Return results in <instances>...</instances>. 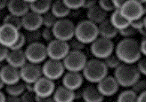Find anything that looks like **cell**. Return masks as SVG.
I'll list each match as a JSON object with an SVG mask.
<instances>
[{
  "label": "cell",
  "instance_id": "obj_1",
  "mask_svg": "<svg viewBox=\"0 0 146 102\" xmlns=\"http://www.w3.org/2000/svg\"><path fill=\"white\" fill-rule=\"evenodd\" d=\"M114 53L122 64L135 65L142 59L139 43L134 38H122L115 46Z\"/></svg>",
  "mask_w": 146,
  "mask_h": 102
},
{
  "label": "cell",
  "instance_id": "obj_2",
  "mask_svg": "<svg viewBox=\"0 0 146 102\" xmlns=\"http://www.w3.org/2000/svg\"><path fill=\"white\" fill-rule=\"evenodd\" d=\"M108 68L104 61L98 59L88 60L82 71L85 80L91 84H98L108 76Z\"/></svg>",
  "mask_w": 146,
  "mask_h": 102
},
{
  "label": "cell",
  "instance_id": "obj_3",
  "mask_svg": "<svg viewBox=\"0 0 146 102\" xmlns=\"http://www.w3.org/2000/svg\"><path fill=\"white\" fill-rule=\"evenodd\" d=\"M113 76L120 87L130 89L141 78L140 73L135 65L127 64H121L118 68L115 69Z\"/></svg>",
  "mask_w": 146,
  "mask_h": 102
},
{
  "label": "cell",
  "instance_id": "obj_4",
  "mask_svg": "<svg viewBox=\"0 0 146 102\" xmlns=\"http://www.w3.org/2000/svg\"><path fill=\"white\" fill-rule=\"evenodd\" d=\"M99 38L98 26L88 20H83L76 25L75 38L84 45H91Z\"/></svg>",
  "mask_w": 146,
  "mask_h": 102
},
{
  "label": "cell",
  "instance_id": "obj_5",
  "mask_svg": "<svg viewBox=\"0 0 146 102\" xmlns=\"http://www.w3.org/2000/svg\"><path fill=\"white\" fill-rule=\"evenodd\" d=\"M52 30L55 39L68 43L75 38L76 25L69 19L58 20Z\"/></svg>",
  "mask_w": 146,
  "mask_h": 102
},
{
  "label": "cell",
  "instance_id": "obj_6",
  "mask_svg": "<svg viewBox=\"0 0 146 102\" xmlns=\"http://www.w3.org/2000/svg\"><path fill=\"white\" fill-rule=\"evenodd\" d=\"M90 45V52L94 59L101 61L105 60L107 57L113 54L115 52V45L112 40L105 39L100 36Z\"/></svg>",
  "mask_w": 146,
  "mask_h": 102
},
{
  "label": "cell",
  "instance_id": "obj_7",
  "mask_svg": "<svg viewBox=\"0 0 146 102\" xmlns=\"http://www.w3.org/2000/svg\"><path fill=\"white\" fill-rule=\"evenodd\" d=\"M24 52L27 61L30 63L41 65L48 59L46 45H45L41 42L28 45Z\"/></svg>",
  "mask_w": 146,
  "mask_h": 102
},
{
  "label": "cell",
  "instance_id": "obj_8",
  "mask_svg": "<svg viewBox=\"0 0 146 102\" xmlns=\"http://www.w3.org/2000/svg\"><path fill=\"white\" fill-rule=\"evenodd\" d=\"M87 58L83 52L70 51L62 61L65 70L68 72L81 73L87 62Z\"/></svg>",
  "mask_w": 146,
  "mask_h": 102
},
{
  "label": "cell",
  "instance_id": "obj_9",
  "mask_svg": "<svg viewBox=\"0 0 146 102\" xmlns=\"http://www.w3.org/2000/svg\"><path fill=\"white\" fill-rule=\"evenodd\" d=\"M120 13L129 22L140 20L145 16L143 5L140 0H126Z\"/></svg>",
  "mask_w": 146,
  "mask_h": 102
},
{
  "label": "cell",
  "instance_id": "obj_10",
  "mask_svg": "<svg viewBox=\"0 0 146 102\" xmlns=\"http://www.w3.org/2000/svg\"><path fill=\"white\" fill-rule=\"evenodd\" d=\"M65 68L63 66L62 61H54L47 59L45 62L42 64V73L43 76L46 77L52 81H56L65 74Z\"/></svg>",
  "mask_w": 146,
  "mask_h": 102
},
{
  "label": "cell",
  "instance_id": "obj_11",
  "mask_svg": "<svg viewBox=\"0 0 146 102\" xmlns=\"http://www.w3.org/2000/svg\"><path fill=\"white\" fill-rule=\"evenodd\" d=\"M48 59L62 61L70 52L69 43L58 39H54L46 45Z\"/></svg>",
  "mask_w": 146,
  "mask_h": 102
},
{
  "label": "cell",
  "instance_id": "obj_12",
  "mask_svg": "<svg viewBox=\"0 0 146 102\" xmlns=\"http://www.w3.org/2000/svg\"><path fill=\"white\" fill-rule=\"evenodd\" d=\"M21 80L25 84H35L43 76L42 66L28 62L20 69Z\"/></svg>",
  "mask_w": 146,
  "mask_h": 102
},
{
  "label": "cell",
  "instance_id": "obj_13",
  "mask_svg": "<svg viewBox=\"0 0 146 102\" xmlns=\"http://www.w3.org/2000/svg\"><path fill=\"white\" fill-rule=\"evenodd\" d=\"M20 33L17 28L2 23L0 26V45L10 49L18 40Z\"/></svg>",
  "mask_w": 146,
  "mask_h": 102
},
{
  "label": "cell",
  "instance_id": "obj_14",
  "mask_svg": "<svg viewBox=\"0 0 146 102\" xmlns=\"http://www.w3.org/2000/svg\"><path fill=\"white\" fill-rule=\"evenodd\" d=\"M55 89L54 82L44 76L34 84V93L36 97H51L54 95Z\"/></svg>",
  "mask_w": 146,
  "mask_h": 102
},
{
  "label": "cell",
  "instance_id": "obj_15",
  "mask_svg": "<svg viewBox=\"0 0 146 102\" xmlns=\"http://www.w3.org/2000/svg\"><path fill=\"white\" fill-rule=\"evenodd\" d=\"M84 77L81 73L78 72H65L62 78V85L67 89L75 91L79 90L83 85Z\"/></svg>",
  "mask_w": 146,
  "mask_h": 102
},
{
  "label": "cell",
  "instance_id": "obj_16",
  "mask_svg": "<svg viewBox=\"0 0 146 102\" xmlns=\"http://www.w3.org/2000/svg\"><path fill=\"white\" fill-rule=\"evenodd\" d=\"M99 91L104 97H111L119 91V85L113 76H107L96 85Z\"/></svg>",
  "mask_w": 146,
  "mask_h": 102
},
{
  "label": "cell",
  "instance_id": "obj_17",
  "mask_svg": "<svg viewBox=\"0 0 146 102\" xmlns=\"http://www.w3.org/2000/svg\"><path fill=\"white\" fill-rule=\"evenodd\" d=\"M21 21H23V28L24 31L40 30L43 27L42 16L31 11L21 18Z\"/></svg>",
  "mask_w": 146,
  "mask_h": 102
},
{
  "label": "cell",
  "instance_id": "obj_18",
  "mask_svg": "<svg viewBox=\"0 0 146 102\" xmlns=\"http://www.w3.org/2000/svg\"><path fill=\"white\" fill-rule=\"evenodd\" d=\"M0 77L5 86L16 84L21 80L20 69L15 68L10 65L6 64L0 68Z\"/></svg>",
  "mask_w": 146,
  "mask_h": 102
},
{
  "label": "cell",
  "instance_id": "obj_19",
  "mask_svg": "<svg viewBox=\"0 0 146 102\" xmlns=\"http://www.w3.org/2000/svg\"><path fill=\"white\" fill-rule=\"evenodd\" d=\"M8 13L23 18L31 11L30 4L27 0H9L7 5Z\"/></svg>",
  "mask_w": 146,
  "mask_h": 102
},
{
  "label": "cell",
  "instance_id": "obj_20",
  "mask_svg": "<svg viewBox=\"0 0 146 102\" xmlns=\"http://www.w3.org/2000/svg\"><path fill=\"white\" fill-rule=\"evenodd\" d=\"M5 61L6 64H8L10 66L18 69H21L25 64L28 63L24 50H19V51L10 50Z\"/></svg>",
  "mask_w": 146,
  "mask_h": 102
},
{
  "label": "cell",
  "instance_id": "obj_21",
  "mask_svg": "<svg viewBox=\"0 0 146 102\" xmlns=\"http://www.w3.org/2000/svg\"><path fill=\"white\" fill-rule=\"evenodd\" d=\"M54 102H74L77 95L75 91H72L63 85L56 87L53 95Z\"/></svg>",
  "mask_w": 146,
  "mask_h": 102
},
{
  "label": "cell",
  "instance_id": "obj_22",
  "mask_svg": "<svg viewBox=\"0 0 146 102\" xmlns=\"http://www.w3.org/2000/svg\"><path fill=\"white\" fill-rule=\"evenodd\" d=\"M81 97L85 102H104L105 98L97 87L94 85L85 87L81 92Z\"/></svg>",
  "mask_w": 146,
  "mask_h": 102
},
{
  "label": "cell",
  "instance_id": "obj_23",
  "mask_svg": "<svg viewBox=\"0 0 146 102\" xmlns=\"http://www.w3.org/2000/svg\"><path fill=\"white\" fill-rule=\"evenodd\" d=\"M107 14L108 13L102 9L97 4L96 5L92 7L91 9L86 11V18H87L86 20H88L94 24L98 26L101 23H103L104 21H105L106 20H108Z\"/></svg>",
  "mask_w": 146,
  "mask_h": 102
},
{
  "label": "cell",
  "instance_id": "obj_24",
  "mask_svg": "<svg viewBox=\"0 0 146 102\" xmlns=\"http://www.w3.org/2000/svg\"><path fill=\"white\" fill-rule=\"evenodd\" d=\"M98 32L100 38L109 40H112L119 35V31L113 27L109 19L104 21L103 23H101L100 25H98Z\"/></svg>",
  "mask_w": 146,
  "mask_h": 102
},
{
  "label": "cell",
  "instance_id": "obj_25",
  "mask_svg": "<svg viewBox=\"0 0 146 102\" xmlns=\"http://www.w3.org/2000/svg\"><path fill=\"white\" fill-rule=\"evenodd\" d=\"M31 11L43 16L51 10L53 1L51 0H36V1H29Z\"/></svg>",
  "mask_w": 146,
  "mask_h": 102
},
{
  "label": "cell",
  "instance_id": "obj_26",
  "mask_svg": "<svg viewBox=\"0 0 146 102\" xmlns=\"http://www.w3.org/2000/svg\"><path fill=\"white\" fill-rule=\"evenodd\" d=\"M50 12L58 20H62V19H67L71 11L64 4L63 0H56V1L53 2Z\"/></svg>",
  "mask_w": 146,
  "mask_h": 102
},
{
  "label": "cell",
  "instance_id": "obj_27",
  "mask_svg": "<svg viewBox=\"0 0 146 102\" xmlns=\"http://www.w3.org/2000/svg\"><path fill=\"white\" fill-rule=\"evenodd\" d=\"M109 20L111 21V23L113 25V27L118 31L123 30V28H125L130 25V22L124 18V16L121 14L120 11L112 12L111 16H110V18H109Z\"/></svg>",
  "mask_w": 146,
  "mask_h": 102
},
{
  "label": "cell",
  "instance_id": "obj_28",
  "mask_svg": "<svg viewBox=\"0 0 146 102\" xmlns=\"http://www.w3.org/2000/svg\"><path fill=\"white\" fill-rule=\"evenodd\" d=\"M5 89L7 95L14 97H21L26 91L25 84L23 81H20L11 85H7L5 87Z\"/></svg>",
  "mask_w": 146,
  "mask_h": 102
},
{
  "label": "cell",
  "instance_id": "obj_29",
  "mask_svg": "<svg viewBox=\"0 0 146 102\" xmlns=\"http://www.w3.org/2000/svg\"><path fill=\"white\" fill-rule=\"evenodd\" d=\"M137 94L131 89H127L119 93L116 102H137Z\"/></svg>",
  "mask_w": 146,
  "mask_h": 102
},
{
  "label": "cell",
  "instance_id": "obj_30",
  "mask_svg": "<svg viewBox=\"0 0 146 102\" xmlns=\"http://www.w3.org/2000/svg\"><path fill=\"white\" fill-rule=\"evenodd\" d=\"M3 23L15 28L20 31H21V28H23V21H21V18L14 16L10 13H6V15L3 20Z\"/></svg>",
  "mask_w": 146,
  "mask_h": 102
},
{
  "label": "cell",
  "instance_id": "obj_31",
  "mask_svg": "<svg viewBox=\"0 0 146 102\" xmlns=\"http://www.w3.org/2000/svg\"><path fill=\"white\" fill-rule=\"evenodd\" d=\"M23 34L26 38L27 45H31V43H39L40 40L42 39L41 30H35V31H24Z\"/></svg>",
  "mask_w": 146,
  "mask_h": 102
},
{
  "label": "cell",
  "instance_id": "obj_32",
  "mask_svg": "<svg viewBox=\"0 0 146 102\" xmlns=\"http://www.w3.org/2000/svg\"><path fill=\"white\" fill-rule=\"evenodd\" d=\"M104 62L105 63L108 69H113V70L117 69L122 64L121 61H119V59L118 58V56H117L115 53L107 57L105 60H104Z\"/></svg>",
  "mask_w": 146,
  "mask_h": 102
},
{
  "label": "cell",
  "instance_id": "obj_33",
  "mask_svg": "<svg viewBox=\"0 0 146 102\" xmlns=\"http://www.w3.org/2000/svg\"><path fill=\"white\" fill-rule=\"evenodd\" d=\"M58 19L54 15V14L48 12L47 13L44 14L42 16V21H43V27L47 28H53L55 23L57 22Z\"/></svg>",
  "mask_w": 146,
  "mask_h": 102
},
{
  "label": "cell",
  "instance_id": "obj_34",
  "mask_svg": "<svg viewBox=\"0 0 146 102\" xmlns=\"http://www.w3.org/2000/svg\"><path fill=\"white\" fill-rule=\"evenodd\" d=\"M131 90L134 92H135L137 95H140L141 93L146 91V80L140 78L132 87H131Z\"/></svg>",
  "mask_w": 146,
  "mask_h": 102
},
{
  "label": "cell",
  "instance_id": "obj_35",
  "mask_svg": "<svg viewBox=\"0 0 146 102\" xmlns=\"http://www.w3.org/2000/svg\"><path fill=\"white\" fill-rule=\"evenodd\" d=\"M63 1L70 11L83 8L84 0H63Z\"/></svg>",
  "mask_w": 146,
  "mask_h": 102
},
{
  "label": "cell",
  "instance_id": "obj_36",
  "mask_svg": "<svg viewBox=\"0 0 146 102\" xmlns=\"http://www.w3.org/2000/svg\"><path fill=\"white\" fill-rule=\"evenodd\" d=\"M68 43H69L70 51H76V52H83V50L85 49V46H86V45H84L82 42H80L75 38H72L70 41H69Z\"/></svg>",
  "mask_w": 146,
  "mask_h": 102
},
{
  "label": "cell",
  "instance_id": "obj_37",
  "mask_svg": "<svg viewBox=\"0 0 146 102\" xmlns=\"http://www.w3.org/2000/svg\"><path fill=\"white\" fill-rule=\"evenodd\" d=\"M27 42H26V38L25 36L23 34V32H21L19 38L16 41V43L9 49V50H14V51H19V50H23V48L26 46Z\"/></svg>",
  "mask_w": 146,
  "mask_h": 102
},
{
  "label": "cell",
  "instance_id": "obj_38",
  "mask_svg": "<svg viewBox=\"0 0 146 102\" xmlns=\"http://www.w3.org/2000/svg\"><path fill=\"white\" fill-rule=\"evenodd\" d=\"M41 36H42V39L44 41H46L47 43H49L50 42H52L55 39L52 28H43L41 30Z\"/></svg>",
  "mask_w": 146,
  "mask_h": 102
},
{
  "label": "cell",
  "instance_id": "obj_39",
  "mask_svg": "<svg viewBox=\"0 0 146 102\" xmlns=\"http://www.w3.org/2000/svg\"><path fill=\"white\" fill-rule=\"evenodd\" d=\"M98 5L107 13L115 11L112 0H100V1H98Z\"/></svg>",
  "mask_w": 146,
  "mask_h": 102
},
{
  "label": "cell",
  "instance_id": "obj_40",
  "mask_svg": "<svg viewBox=\"0 0 146 102\" xmlns=\"http://www.w3.org/2000/svg\"><path fill=\"white\" fill-rule=\"evenodd\" d=\"M137 31H135L134 28L130 25L123 30L119 31V34L122 36V38H133V36L136 34Z\"/></svg>",
  "mask_w": 146,
  "mask_h": 102
},
{
  "label": "cell",
  "instance_id": "obj_41",
  "mask_svg": "<svg viewBox=\"0 0 146 102\" xmlns=\"http://www.w3.org/2000/svg\"><path fill=\"white\" fill-rule=\"evenodd\" d=\"M135 67L141 76H146V58H142V59L136 63Z\"/></svg>",
  "mask_w": 146,
  "mask_h": 102
},
{
  "label": "cell",
  "instance_id": "obj_42",
  "mask_svg": "<svg viewBox=\"0 0 146 102\" xmlns=\"http://www.w3.org/2000/svg\"><path fill=\"white\" fill-rule=\"evenodd\" d=\"M21 102H36V95L34 92L25 91L21 96Z\"/></svg>",
  "mask_w": 146,
  "mask_h": 102
},
{
  "label": "cell",
  "instance_id": "obj_43",
  "mask_svg": "<svg viewBox=\"0 0 146 102\" xmlns=\"http://www.w3.org/2000/svg\"><path fill=\"white\" fill-rule=\"evenodd\" d=\"M130 26L132 27L135 31H140L142 30L144 28V21H143V18L140 19V20H137L135 21H132L130 22Z\"/></svg>",
  "mask_w": 146,
  "mask_h": 102
},
{
  "label": "cell",
  "instance_id": "obj_44",
  "mask_svg": "<svg viewBox=\"0 0 146 102\" xmlns=\"http://www.w3.org/2000/svg\"><path fill=\"white\" fill-rule=\"evenodd\" d=\"M9 49L3 46L2 45H0V63L4 62L6 61V58L8 56L9 53Z\"/></svg>",
  "mask_w": 146,
  "mask_h": 102
},
{
  "label": "cell",
  "instance_id": "obj_45",
  "mask_svg": "<svg viewBox=\"0 0 146 102\" xmlns=\"http://www.w3.org/2000/svg\"><path fill=\"white\" fill-rule=\"evenodd\" d=\"M97 4H98V1H96V0H84L83 8L87 11L91 9L94 5H96Z\"/></svg>",
  "mask_w": 146,
  "mask_h": 102
},
{
  "label": "cell",
  "instance_id": "obj_46",
  "mask_svg": "<svg viewBox=\"0 0 146 102\" xmlns=\"http://www.w3.org/2000/svg\"><path fill=\"white\" fill-rule=\"evenodd\" d=\"M125 2H126V0H112L115 11H120L122 9L124 4H125Z\"/></svg>",
  "mask_w": 146,
  "mask_h": 102
},
{
  "label": "cell",
  "instance_id": "obj_47",
  "mask_svg": "<svg viewBox=\"0 0 146 102\" xmlns=\"http://www.w3.org/2000/svg\"><path fill=\"white\" fill-rule=\"evenodd\" d=\"M139 45H140V51L142 56L143 55L146 58V38H143V40L139 43Z\"/></svg>",
  "mask_w": 146,
  "mask_h": 102
},
{
  "label": "cell",
  "instance_id": "obj_48",
  "mask_svg": "<svg viewBox=\"0 0 146 102\" xmlns=\"http://www.w3.org/2000/svg\"><path fill=\"white\" fill-rule=\"evenodd\" d=\"M36 102H54L53 96L51 97H36Z\"/></svg>",
  "mask_w": 146,
  "mask_h": 102
},
{
  "label": "cell",
  "instance_id": "obj_49",
  "mask_svg": "<svg viewBox=\"0 0 146 102\" xmlns=\"http://www.w3.org/2000/svg\"><path fill=\"white\" fill-rule=\"evenodd\" d=\"M5 102H21V97H14L7 95L5 98Z\"/></svg>",
  "mask_w": 146,
  "mask_h": 102
},
{
  "label": "cell",
  "instance_id": "obj_50",
  "mask_svg": "<svg viewBox=\"0 0 146 102\" xmlns=\"http://www.w3.org/2000/svg\"><path fill=\"white\" fill-rule=\"evenodd\" d=\"M7 5H8L7 0H0V11H5V9H7Z\"/></svg>",
  "mask_w": 146,
  "mask_h": 102
},
{
  "label": "cell",
  "instance_id": "obj_51",
  "mask_svg": "<svg viewBox=\"0 0 146 102\" xmlns=\"http://www.w3.org/2000/svg\"><path fill=\"white\" fill-rule=\"evenodd\" d=\"M25 90L26 91L34 92V84H25Z\"/></svg>",
  "mask_w": 146,
  "mask_h": 102
},
{
  "label": "cell",
  "instance_id": "obj_52",
  "mask_svg": "<svg viewBox=\"0 0 146 102\" xmlns=\"http://www.w3.org/2000/svg\"><path fill=\"white\" fill-rule=\"evenodd\" d=\"M137 102H146V91L141 93L140 95H138Z\"/></svg>",
  "mask_w": 146,
  "mask_h": 102
},
{
  "label": "cell",
  "instance_id": "obj_53",
  "mask_svg": "<svg viewBox=\"0 0 146 102\" xmlns=\"http://www.w3.org/2000/svg\"><path fill=\"white\" fill-rule=\"evenodd\" d=\"M5 15H6V13H5V11H0V23H3V20Z\"/></svg>",
  "mask_w": 146,
  "mask_h": 102
},
{
  "label": "cell",
  "instance_id": "obj_54",
  "mask_svg": "<svg viewBox=\"0 0 146 102\" xmlns=\"http://www.w3.org/2000/svg\"><path fill=\"white\" fill-rule=\"evenodd\" d=\"M5 94L2 91H0V102H5Z\"/></svg>",
  "mask_w": 146,
  "mask_h": 102
},
{
  "label": "cell",
  "instance_id": "obj_55",
  "mask_svg": "<svg viewBox=\"0 0 146 102\" xmlns=\"http://www.w3.org/2000/svg\"><path fill=\"white\" fill-rule=\"evenodd\" d=\"M5 87V84L3 83L1 77H0V91H2V89H4Z\"/></svg>",
  "mask_w": 146,
  "mask_h": 102
},
{
  "label": "cell",
  "instance_id": "obj_56",
  "mask_svg": "<svg viewBox=\"0 0 146 102\" xmlns=\"http://www.w3.org/2000/svg\"><path fill=\"white\" fill-rule=\"evenodd\" d=\"M143 21H144V28H145V30H146V15L143 17Z\"/></svg>",
  "mask_w": 146,
  "mask_h": 102
},
{
  "label": "cell",
  "instance_id": "obj_57",
  "mask_svg": "<svg viewBox=\"0 0 146 102\" xmlns=\"http://www.w3.org/2000/svg\"><path fill=\"white\" fill-rule=\"evenodd\" d=\"M1 24H2V23H0V26H1Z\"/></svg>",
  "mask_w": 146,
  "mask_h": 102
},
{
  "label": "cell",
  "instance_id": "obj_58",
  "mask_svg": "<svg viewBox=\"0 0 146 102\" xmlns=\"http://www.w3.org/2000/svg\"><path fill=\"white\" fill-rule=\"evenodd\" d=\"M113 102H116V101H113Z\"/></svg>",
  "mask_w": 146,
  "mask_h": 102
}]
</instances>
